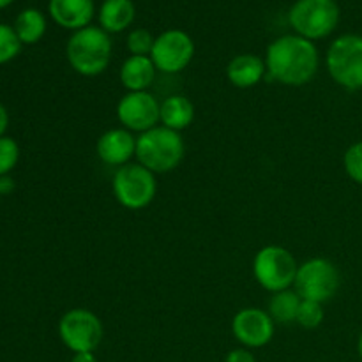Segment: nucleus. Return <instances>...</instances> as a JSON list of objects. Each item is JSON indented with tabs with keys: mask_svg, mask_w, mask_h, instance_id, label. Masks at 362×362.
<instances>
[{
	"mask_svg": "<svg viewBox=\"0 0 362 362\" xmlns=\"http://www.w3.org/2000/svg\"><path fill=\"white\" fill-rule=\"evenodd\" d=\"M71 362H98V359H95L94 352H81V354H74Z\"/></svg>",
	"mask_w": 362,
	"mask_h": 362,
	"instance_id": "29",
	"label": "nucleus"
},
{
	"mask_svg": "<svg viewBox=\"0 0 362 362\" xmlns=\"http://www.w3.org/2000/svg\"><path fill=\"white\" fill-rule=\"evenodd\" d=\"M324 308L315 300H303L297 313V324L304 329H317L324 322Z\"/></svg>",
	"mask_w": 362,
	"mask_h": 362,
	"instance_id": "23",
	"label": "nucleus"
},
{
	"mask_svg": "<svg viewBox=\"0 0 362 362\" xmlns=\"http://www.w3.org/2000/svg\"><path fill=\"white\" fill-rule=\"evenodd\" d=\"M156 71L151 57L131 55L120 67V83L129 92H145L154 83Z\"/></svg>",
	"mask_w": 362,
	"mask_h": 362,
	"instance_id": "16",
	"label": "nucleus"
},
{
	"mask_svg": "<svg viewBox=\"0 0 362 362\" xmlns=\"http://www.w3.org/2000/svg\"><path fill=\"white\" fill-rule=\"evenodd\" d=\"M136 16L133 0H105L99 7V27L108 34H119L131 27Z\"/></svg>",
	"mask_w": 362,
	"mask_h": 362,
	"instance_id": "17",
	"label": "nucleus"
},
{
	"mask_svg": "<svg viewBox=\"0 0 362 362\" xmlns=\"http://www.w3.org/2000/svg\"><path fill=\"white\" fill-rule=\"evenodd\" d=\"M265 66L271 80L288 87L310 83L320 66V55L313 41L297 34L281 35L269 45Z\"/></svg>",
	"mask_w": 362,
	"mask_h": 362,
	"instance_id": "1",
	"label": "nucleus"
},
{
	"mask_svg": "<svg viewBox=\"0 0 362 362\" xmlns=\"http://www.w3.org/2000/svg\"><path fill=\"white\" fill-rule=\"evenodd\" d=\"M225 362H257V359H255V356L247 349H235L228 352V356L225 357Z\"/></svg>",
	"mask_w": 362,
	"mask_h": 362,
	"instance_id": "26",
	"label": "nucleus"
},
{
	"mask_svg": "<svg viewBox=\"0 0 362 362\" xmlns=\"http://www.w3.org/2000/svg\"><path fill=\"white\" fill-rule=\"evenodd\" d=\"M20 159V147L9 136H0V177L9 175Z\"/></svg>",
	"mask_w": 362,
	"mask_h": 362,
	"instance_id": "24",
	"label": "nucleus"
},
{
	"mask_svg": "<svg viewBox=\"0 0 362 362\" xmlns=\"http://www.w3.org/2000/svg\"><path fill=\"white\" fill-rule=\"evenodd\" d=\"M297 271L299 264L286 247L265 246L253 258L255 279L267 292L288 290L296 283Z\"/></svg>",
	"mask_w": 362,
	"mask_h": 362,
	"instance_id": "6",
	"label": "nucleus"
},
{
	"mask_svg": "<svg viewBox=\"0 0 362 362\" xmlns=\"http://www.w3.org/2000/svg\"><path fill=\"white\" fill-rule=\"evenodd\" d=\"M357 352H359V357L362 359V332L359 336V341H357Z\"/></svg>",
	"mask_w": 362,
	"mask_h": 362,
	"instance_id": "31",
	"label": "nucleus"
},
{
	"mask_svg": "<svg viewBox=\"0 0 362 362\" xmlns=\"http://www.w3.org/2000/svg\"><path fill=\"white\" fill-rule=\"evenodd\" d=\"M21 52V41L18 39L13 27L6 23H0V66L16 59Z\"/></svg>",
	"mask_w": 362,
	"mask_h": 362,
	"instance_id": "21",
	"label": "nucleus"
},
{
	"mask_svg": "<svg viewBox=\"0 0 362 362\" xmlns=\"http://www.w3.org/2000/svg\"><path fill=\"white\" fill-rule=\"evenodd\" d=\"M300 303L303 299L296 290H281V292H276L269 300L267 313L271 315L274 324H292L297 320Z\"/></svg>",
	"mask_w": 362,
	"mask_h": 362,
	"instance_id": "20",
	"label": "nucleus"
},
{
	"mask_svg": "<svg viewBox=\"0 0 362 362\" xmlns=\"http://www.w3.org/2000/svg\"><path fill=\"white\" fill-rule=\"evenodd\" d=\"M341 285V276L338 267L327 258H311L299 265L296 276V292L303 300H315V303H327Z\"/></svg>",
	"mask_w": 362,
	"mask_h": 362,
	"instance_id": "8",
	"label": "nucleus"
},
{
	"mask_svg": "<svg viewBox=\"0 0 362 362\" xmlns=\"http://www.w3.org/2000/svg\"><path fill=\"white\" fill-rule=\"evenodd\" d=\"M48 13L59 27L76 32L90 27L95 16V4L94 0H49Z\"/></svg>",
	"mask_w": 362,
	"mask_h": 362,
	"instance_id": "14",
	"label": "nucleus"
},
{
	"mask_svg": "<svg viewBox=\"0 0 362 362\" xmlns=\"http://www.w3.org/2000/svg\"><path fill=\"white\" fill-rule=\"evenodd\" d=\"M184 140L180 133L165 126L152 127L136 138V158L141 166L152 173H166L182 163Z\"/></svg>",
	"mask_w": 362,
	"mask_h": 362,
	"instance_id": "3",
	"label": "nucleus"
},
{
	"mask_svg": "<svg viewBox=\"0 0 362 362\" xmlns=\"http://www.w3.org/2000/svg\"><path fill=\"white\" fill-rule=\"evenodd\" d=\"M156 37L147 30V28H134L127 34V49L131 55L138 57H151L152 46H154Z\"/></svg>",
	"mask_w": 362,
	"mask_h": 362,
	"instance_id": "22",
	"label": "nucleus"
},
{
	"mask_svg": "<svg viewBox=\"0 0 362 362\" xmlns=\"http://www.w3.org/2000/svg\"><path fill=\"white\" fill-rule=\"evenodd\" d=\"M325 64L332 80L346 90L362 88V35H339L329 46Z\"/></svg>",
	"mask_w": 362,
	"mask_h": 362,
	"instance_id": "5",
	"label": "nucleus"
},
{
	"mask_svg": "<svg viewBox=\"0 0 362 362\" xmlns=\"http://www.w3.org/2000/svg\"><path fill=\"white\" fill-rule=\"evenodd\" d=\"M98 158L108 166H124L136 156V138L126 127L103 133L98 140Z\"/></svg>",
	"mask_w": 362,
	"mask_h": 362,
	"instance_id": "13",
	"label": "nucleus"
},
{
	"mask_svg": "<svg viewBox=\"0 0 362 362\" xmlns=\"http://www.w3.org/2000/svg\"><path fill=\"white\" fill-rule=\"evenodd\" d=\"M343 165H345V172L349 173L350 179L362 186V141H357L346 148Z\"/></svg>",
	"mask_w": 362,
	"mask_h": 362,
	"instance_id": "25",
	"label": "nucleus"
},
{
	"mask_svg": "<svg viewBox=\"0 0 362 362\" xmlns=\"http://www.w3.org/2000/svg\"><path fill=\"white\" fill-rule=\"evenodd\" d=\"M14 191V180L9 175L0 177V197H7Z\"/></svg>",
	"mask_w": 362,
	"mask_h": 362,
	"instance_id": "27",
	"label": "nucleus"
},
{
	"mask_svg": "<svg viewBox=\"0 0 362 362\" xmlns=\"http://www.w3.org/2000/svg\"><path fill=\"white\" fill-rule=\"evenodd\" d=\"M101 320L90 310L74 308L64 313L59 322V336L64 345L74 354L94 352L103 341Z\"/></svg>",
	"mask_w": 362,
	"mask_h": 362,
	"instance_id": "9",
	"label": "nucleus"
},
{
	"mask_svg": "<svg viewBox=\"0 0 362 362\" xmlns=\"http://www.w3.org/2000/svg\"><path fill=\"white\" fill-rule=\"evenodd\" d=\"M193 119L194 106L186 95H170V98H166L161 103V117H159V122H163V126L168 127V129L180 133V131L191 126Z\"/></svg>",
	"mask_w": 362,
	"mask_h": 362,
	"instance_id": "18",
	"label": "nucleus"
},
{
	"mask_svg": "<svg viewBox=\"0 0 362 362\" xmlns=\"http://www.w3.org/2000/svg\"><path fill=\"white\" fill-rule=\"evenodd\" d=\"M112 39L101 27H85L73 32L66 46L69 66L81 76H98L105 73L112 60Z\"/></svg>",
	"mask_w": 362,
	"mask_h": 362,
	"instance_id": "2",
	"label": "nucleus"
},
{
	"mask_svg": "<svg viewBox=\"0 0 362 362\" xmlns=\"http://www.w3.org/2000/svg\"><path fill=\"white\" fill-rule=\"evenodd\" d=\"M232 332L246 349H262L274 336V320L260 308H244L233 317Z\"/></svg>",
	"mask_w": 362,
	"mask_h": 362,
	"instance_id": "12",
	"label": "nucleus"
},
{
	"mask_svg": "<svg viewBox=\"0 0 362 362\" xmlns=\"http://www.w3.org/2000/svg\"><path fill=\"white\" fill-rule=\"evenodd\" d=\"M267 73L265 60L253 53H243L230 60L226 67V76L230 83L237 88H251L262 81Z\"/></svg>",
	"mask_w": 362,
	"mask_h": 362,
	"instance_id": "15",
	"label": "nucleus"
},
{
	"mask_svg": "<svg viewBox=\"0 0 362 362\" xmlns=\"http://www.w3.org/2000/svg\"><path fill=\"white\" fill-rule=\"evenodd\" d=\"M113 194L122 207L129 211H140L152 204L158 191L156 173L147 170L145 166L124 165L113 175Z\"/></svg>",
	"mask_w": 362,
	"mask_h": 362,
	"instance_id": "7",
	"label": "nucleus"
},
{
	"mask_svg": "<svg viewBox=\"0 0 362 362\" xmlns=\"http://www.w3.org/2000/svg\"><path fill=\"white\" fill-rule=\"evenodd\" d=\"M14 0H0V9H6V7L11 6Z\"/></svg>",
	"mask_w": 362,
	"mask_h": 362,
	"instance_id": "30",
	"label": "nucleus"
},
{
	"mask_svg": "<svg viewBox=\"0 0 362 362\" xmlns=\"http://www.w3.org/2000/svg\"><path fill=\"white\" fill-rule=\"evenodd\" d=\"M13 28L21 45H35L41 41L46 32V18L39 9L28 7L18 14Z\"/></svg>",
	"mask_w": 362,
	"mask_h": 362,
	"instance_id": "19",
	"label": "nucleus"
},
{
	"mask_svg": "<svg viewBox=\"0 0 362 362\" xmlns=\"http://www.w3.org/2000/svg\"><path fill=\"white\" fill-rule=\"evenodd\" d=\"M117 117L126 129L136 133H147L158 126L161 117V105L154 94L145 92H127L117 105Z\"/></svg>",
	"mask_w": 362,
	"mask_h": 362,
	"instance_id": "11",
	"label": "nucleus"
},
{
	"mask_svg": "<svg viewBox=\"0 0 362 362\" xmlns=\"http://www.w3.org/2000/svg\"><path fill=\"white\" fill-rule=\"evenodd\" d=\"M194 57V42L187 32L170 28L156 37L151 59L156 69L161 73L175 74L189 66Z\"/></svg>",
	"mask_w": 362,
	"mask_h": 362,
	"instance_id": "10",
	"label": "nucleus"
},
{
	"mask_svg": "<svg viewBox=\"0 0 362 362\" xmlns=\"http://www.w3.org/2000/svg\"><path fill=\"white\" fill-rule=\"evenodd\" d=\"M339 14L336 0H297L288 11V23L300 37L318 41L336 30Z\"/></svg>",
	"mask_w": 362,
	"mask_h": 362,
	"instance_id": "4",
	"label": "nucleus"
},
{
	"mask_svg": "<svg viewBox=\"0 0 362 362\" xmlns=\"http://www.w3.org/2000/svg\"><path fill=\"white\" fill-rule=\"evenodd\" d=\"M7 126H9V113L6 106L0 103V136H6Z\"/></svg>",
	"mask_w": 362,
	"mask_h": 362,
	"instance_id": "28",
	"label": "nucleus"
}]
</instances>
